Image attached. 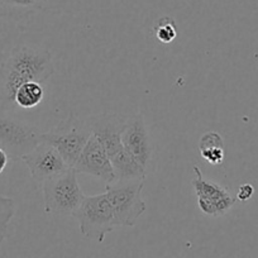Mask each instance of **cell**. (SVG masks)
I'll list each match as a JSON object with an SVG mask.
<instances>
[{"instance_id": "cell-1", "label": "cell", "mask_w": 258, "mask_h": 258, "mask_svg": "<svg viewBox=\"0 0 258 258\" xmlns=\"http://www.w3.org/2000/svg\"><path fill=\"white\" fill-rule=\"evenodd\" d=\"M54 74L52 52L22 44L14 47L0 63V105L6 110L16 108V93L23 84L44 83Z\"/></svg>"}, {"instance_id": "cell-2", "label": "cell", "mask_w": 258, "mask_h": 258, "mask_svg": "<svg viewBox=\"0 0 258 258\" xmlns=\"http://www.w3.org/2000/svg\"><path fill=\"white\" fill-rule=\"evenodd\" d=\"M145 180L115 181L105 186L116 227H135L147 209L142 191Z\"/></svg>"}, {"instance_id": "cell-3", "label": "cell", "mask_w": 258, "mask_h": 258, "mask_svg": "<svg viewBox=\"0 0 258 258\" xmlns=\"http://www.w3.org/2000/svg\"><path fill=\"white\" fill-rule=\"evenodd\" d=\"M91 135L86 119L84 120L75 114H70L53 129L42 133V141L53 146L69 167H74Z\"/></svg>"}, {"instance_id": "cell-4", "label": "cell", "mask_w": 258, "mask_h": 258, "mask_svg": "<svg viewBox=\"0 0 258 258\" xmlns=\"http://www.w3.org/2000/svg\"><path fill=\"white\" fill-rule=\"evenodd\" d=\"M44 210L49 214L73 215L83 203L84 195L78 180V172L73 167L62 175L42 183Z\"/></svg>"}, {"instance_id": "cell-5", "label": "cell", "mask_w": 258, "mask_h": 258, "mask_svg": "<svg viewBox=\"0 0 258 258\" xmlns=\"http://www.w3.org/2000/svg\"><path fill=\"white\" fill-rule=\"evenodd\" d=\"M73 217L79 222L81 234L99 243L116 228L113 208L105 192L84 198Z\"/></svg>"}, {"instance_id": "cell-6", "label": "cell", "mask_w": 258, "mask_h": 258, "mask_svg": "<svg viewBox=\"0 0 258 258\" xmlns=\"http://www.w3.org/2000/svg\"><path fill=\"white\" fill-rule=\"evenodd\" d=\"M41 142L42 132L37 126L0 113V148L8 153L9 158H22Z\"/></svg>"}, {"instance_id": "cell-7", "label": "cell", "mask_w": 258, "mask_h": 258, "mask_svg": "<svg viewBox=\"0 0 258 258\" xmlns=\"http://www.w3.org/2000/svg\"><path fill=\"white\" fill-rule=\"evenodd\" d=\"M192 186L198 198V207L208 217H223L234 207L237 198L214 181L204 178L202 170L194 166Z\"/></svg>"}, {"instance_id": "cell-8", "label": "cell", "mask_w": 258, "mask_h": 258, "mask_svg": "<svg viewBox=\"0 0 258 258\" xmlns=\"http://www.w3.org/2000/svg\"><path fill=\"white\" fill-rule=\"evenodd\" d=\"M21 160L28 167L32 178L41 185L44 181L62 175L70 168L58 151L44 141L33 151L24 155Z\"/></svg>"}, {"instance_id": "cell-9", "label": "cell", "mask_w": 258, "mask_h": 258, "mask_svg": "<svg viewBox=\"0 0 258 258\" xmlns=\"http://www.w3.org/2000/svg\"><path fill=\"white\" fill-rule=\"evenodd\" d=\"M73 168L78 173L93 176L103 181L105 185L116 181L115 171H114L110 157L106 153L104 146L93 135L89 138L88 143Z\"/></svg>"}, {"instance_id": "cell-10", "label": "cell", "mask_w": 258, "mask_h": 258, "mask_svg": "<svg viewBox=\"0 0 258 258\" xmlns=\"http://www.w3.org/2000/svg\"><path fill=\"white\" fill-rule=\"evenodd\" d=\"M121 143L143 168L147 170L152 158L153 148L150 132L143 113H137L126 119L121 133Z\"/></svg>"}, {"instance_id": "cell-11", "label": "cell", "mask_w": 258, "mask_h": 258, "mask_svg": "<svg viewBox=\"0 0 258 258\" xmlns=\"http://www.w3.org/2000/svg\"><path fill=\"white\" fill-rule=\"evenodd\" d=\"M86 121L93 136L104 146L110 160L124 150L121 133L125 125V118L115 113H104L89 116Z\"/></svg>"}, {"instance_id": "cell-12", "label": "cell", "mask_w": 258, "mask_h": 258, "mask_svg": "<svg viewBox=\"0 0 258 258\" xmlns=\"http://www.w3.org/2000/svg\"><path fill=\"white\" fill-rule=\"evenodd\" d=\"M116 181L146 180V168L140 165L137 160L124 148L118 156L111 158Z\"/></svg>"}, {"instance_id": "cell-13", "label": "cell", "mask_w": 258, "mask_h": 258, "mask_svg": "<svg viewBox=\"0 0 258 258\" xmlns=\"http://www.w3.org/2000/svg\"><path fill=\"white\" fill-rule=\"evenodd\" d=\"M199 152L210 165H220L224 160V140L218 132H207L199 141Z\"/></svg>"}, {"instance_id": "cell-14", "label": "cell", "mask_w": 258, "mask_h": 258, "mask_svg": "<svg viewBox=\"0 0 258 258\" xmlns=\"http://www.w3.org/2000/svg\"><path fill=\"white\" fill-rule=\"evenodd\" d=\"M44 98V90L39 83L23 84L17 90L14 104L16 108L32 109L42 103Z\"/></svg>"}, {"instance_id": "cell-15", "label": "cell", "mask_w": 258, "mask_h": 258, "mask_svg": "<svg viewBox=\"0 0 258 258\" xmlns=\"http://www.w3.org/2000/svg\"><path fill=\"white\" fill-rule=\"evenodd\" d=\"M43 11L39 0H0V14L11 17H24Z\"/></svg>"}, {"instance_id": "cell-16", "label": "cell", "mask_w": 258, "mask_h": 258, "mask_svg": "<svg viewBox=\"0 0 258 258\" xmlns=\"http://www.w3.org/2000/svg\"><path fill=\"white\" fill-rule=\"evenodd\" d=\"M16 214V202L12 198L0 195V244L8 235V227Z\"/></svg>"}, {"instance_id": "cell-17", "label": "cell", "mask_w": 258, "mask_h": 258, "mask_svg": "<svg viewBox=\"0 0 258 258\" xmlns=\"http://www.w3.org/2000/svg\"><path fill=\"white\" fill-rule=\"evenodd\" d=\"M155 33L158 41L162 44H168L175 41L177 37V28L175 21L170 17H163L156 22Z\"/></svg>"}, {"instance_id": "cell-18", "label": "cell", "mask_w": 258, "mask_h": 258, "mask_svg": "<svg viewBox=\"0 0 258 258\" xmlns=\"http://www.w3.org/2000/svg\"><path fill=\"white\" fill-rule=\"evenodd\" d=\"M43 7V12H52V13H61L69 9V7L74 3V0H39Z\"/></svg>"}, {"instance_id": "cell-19", "label": "cell", "mask_w": 258, "mask_h": 258, "mask_svg": "<svg viewBox=\"0 0 258 258\" xmlns=\"http://www.w3.org/2000/svg\"><path fill=\"white\" fill-rule=\"evenodd\" d=\"M253 194H254V187L250 183H243L239 188H238L237 192V200L240 202H248V200L252 199Z\"/></svg>"}, {"instance_id": "cell-20", "label": "cell", "mask_w": 258, "mask_h": 258, "mask_svg": "<svg viewBox=\"0 0 258 258\" xmlns=\"http://www.w3.org/2000/svg\"><path fill=\"white\" fill-rule=\"evenodd\" d=\"M9 160H11V158H9L8 153H7L6 151L3 150V148H0V173L6 170V167H7V165H8Z\"/></svg>"}]
</instances>
